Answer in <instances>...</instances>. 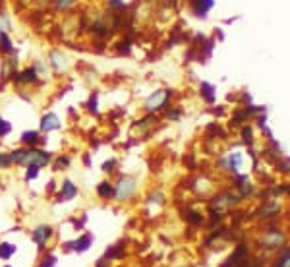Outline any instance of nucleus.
Returning a JSON list of instances; mask_svg holds the SVG:
<instances>
[{
	"label": "nucleus",
	"mask_w": 290,
	"mask_h": 267,
	"mask_svg": "<svg viewBox=\"0 0 290 267\" xmlns=\"http://www.w3.org/2000/svg\"><path fill=\"white\" fill-rule=\"evenodd\" d=\"M51 155L47 151H41V149H31V151L26 153V159H24V165L27 166H45L49 163Z\"/></svg>",
	"instance_id": "nucleus-1"
},
{
	"label": "nucleus",
	"mask_w": 290,
	"mask_h": 267,
	"mask_svg": "<svg viewBox=\"0 0 290 267\" xmlns=\"http://www.w3.org/2000/svg\"><path fill=\"white\" fill-rule=\"evenodd\" d=\"M134 192H136V182H134L132 178L122 176L120 178V182H118V186L114 188V196H118L120 200H126V198H130Z\"/></svg>",
	"instance_id": "nucleus-2"
},
{
	"label": "nucleus",
	"mask_w": 290,
	"mask_h": 267,
	"mask_svg": "<svg viewBox=\"0 0 290 267\" xmlns=\"http://www.w3.org/2000/svg\"><path fill=\"white\" fill-rule=\"evenodd\" d=\"M246 259H248V246L242 244V246H238V248L234 250V254L230 255V259H228L223 267H238L240 263H244Z\"/></svg>",
	"instance_id": "nucleus-3"
},
{
	"label": "nucleus",
	"mask_w": 290,
	"mask_h": 267,
	"mask_svg": "<svg viewBox=\"0 0 290 267\" xmlns=\"http://www.w3.org/2000/svg\"><path fill=\"white\" fill-rule=\"evenodd\" d=\"M284 242V236H282V232L280 230H277V229H271L269 232H267V236L263 238V244L265 248L267 250H271V248H275V246H280Z\"/></svg>",
	"instance_id": "nucleus-4"
},
{
	"label": "nucleus",
	"mask_w": 290,
	"mask_h": 267,
	"mask_svg": "<svg viewBox=\"0 0 290 267\" xmlns=\"http://www.w3.org/2000/svg\"><path fill=\"white\" fill-rule=\"evenodd\" d=\"M91 234H83L81 238H77L74 242H68L66 246H64V250H76V252H85L91 248Z\"/></svg>",
	"instance_id": "nucleus-5"
},
{
	"label": "nucleus",
	"mask_w": 290,
	"mask_h": 267,
	"mask_svg": "<svg viewBox=\"0 0 290 267\" xmlns=\"http://www.w3.org/2000/svg\"><path fill=\"white\" fill-rule=\"evenodd\" d=\"M51 236H52V227H47V225H41V227H37V229L33 230V240L39 244V248H43L49 242Z\"/></svg>",
	"instance_id": "nucleus-6"
},
{
	"label": "nucleus",
	"mask_w": 290,
	"mask_h": 267,
	"mask_svg": "<svg viewBox=\"0 0 290 267\" xmlns=\"http://www.w3.org/2000/svg\"><path fill=\"white\" fill-rule=\"evenodd\" d=\"M166 99H168V91H157V93H153L151 97L147 99V103H145V107L147 109H161V107H164V103H166Z\"/></svg>",
	"instance_id": "nucleus-7"
},
{
	"label": "nucleus",
	"mask_w": 290,
	"mask_h": 267,
	"mask_svg": "<svg viewBox=\"0 0 290 267\" xmlns=\"http://www.w3.org/2000/svg\"><path fill=\"white\" fill-rule=\"evenodd\" d=\"M191 4H194V12L198 14V16H205L209 8H213V0H191Z\"/></svg>",
	"instance_id": "nucleus-8"
},
{
	"label": "nucleus",
	"mask_w": 290,
	"mask_h": 267,
	"mask_svg": "<svg viewBox=\"0 0 290 267\" xmlns=\"http://www.w3.org/2000/svg\"><path fill=\"white\" fill-rule=\"evenodd\" d=\"M41 128L43 130H58L60 128V120L56 118V115H45L43 116V120H41Z\"/></svg>",
	"instance_id": "nucleus-9"
},
{
	"label": "nucleus",
	"mask_w": 290,
	"mask_h": 267,
	"mask_svg": "<svg viewBox=\"0 0 290 267\" xmlns=\"http://www.w3.org/2000/svg\"><path fill=\"white\" fill-rule=\"evenodd\" d=\"M76 196H77V188L72 184V180H64L60 198H62V200H72V198H76Z\"/></svg>",
	"instance_id": "nucleus-10"
},
{
	"label": "nucleus",
	"mask_w": 290,
	"mask_h": 267,
	"mask_svg": "<svg viewBox=\"0 0 290 267\" xmlns=\"http://www.w3.org/2000/svg\"><path fill=\"white\" fill-rule=\"evenodd\" d=\"M97 192H99V196L105 198V200L114 198V186L111 184V182H101V184H99V188H97Z\"/></svg>",
	"instance_id": "nucleus-11"
},
{
	"label": "nucleus",
	"mask_w": 290,
	"mask_h": 267,
	"mask_svg": "<svg viewBox=\"0 0 290 267\" xmlns=\"http://www.w3.org/2000/svg\"><path fill=\"white\" fill-rule=\"evenodd\" d=\"M14 254H16V246L14 244H10V242H2L0 244V257L2 259H10Z\"/></svg>",
	"instance_id": "nucleus-12"
},
{
	"label": "nucleus",
	"mask_w": 290,
	"mask_h": 267,
	"mask_svg": "<svg viewBox=\"0 0 290 267\" xmlns=\"http://www.w3.org/2000/svg\"><path fill=\"white\" fill-rule=\"evenodd\" d=\"M202 95L209 103H213L215 101V87L211 85V83H203V85H202Z\"/></svg>",
	"instance_id": "nucleus-13"
},
{
	"label": "nucleus",
	"mask_w": 290,
	"mask_h": 267,
	"mask_svg": "<svg viewBox=\"0 0 290 267\" xmlns=\"http://www.w3.org/2000/svg\"><path fill=\"white\" fill-rule=\"evenodd\" d=\"M124 255V250L122 246H114V248H109V252L105 254V259H113V257H122Z\"/></svg>",
	"instance_id": "nucleus-14"
},
{
	"label": "nucleus",
	"mask_w": 290,
	"mask_h": 267,
	"mask_svg": "<svg viewBox=\"0 0 290 267\" xmlns=\"http://www.w3.org/2000/svg\"><path fill=\"white\" fill-rule=\"evenodd\" d=\"M35 77H37V74H35V70H31V68H29V70H24L22 74H18V79H20V81H33Z\"/></svg>",
	"instance_id": "nucleus-15"
},
{
	"label": "nucleus",
	"mask_w": 290,
	"mask_h": 267,
	"mask_svg": "<svg viewBox=\"0 0 290 267\" xmlns=\"http://www.w3.org/2000/svg\"><path fill=\"white\" fill-rule=\"evenodd\" d=\"M37 140H39V134H37V132H33V130H29V132H26V134L22 136V141H24V143H27V145L35 143Z\"/></svg>",
	"instance_id": "nucleus-16"
},
{
	"label": "nucleus",
	"mask_w": 290,
	"mask_h": 267,
	"mask_svg": "<svg viewBox=\"0 0 290 267\" xmlns=\"http://www.w3.org/2000/svg\"><path fill=\"white\" fill-rule=\"evenodd\" d=\"M0 47H2V49H4L6 52L12 51V41L8 39V35H6V33H0Z\"/></svg>",
	"instance_id": "nucleus-17"
},
{
	"label": "nucleus",
	"mask_w": 290,
	"mask_h": 267,
	"mask_svg": "<svg viewBox=\"0 0 290 267\" xmlns=\"http://www.w3.org/2000/svg\"><path fill=\"white\" fill-rule=\"evenodd\" d=\"M10 132H12V124L6 122L4 118H0V138H2V136H8Z\"/></svg>",
	"instance_id": "nucleus-18"
},
{
	"label": "nucleus",
	"mask_w": 290,
	"mask_h": 267,
	"mask_svg": "<svg viewBox=\"0 0 290 267\" xmlns=\"http://www.w3.org/2000/svg\"><path fill=\"white\" fill-rule=\"evenodd\" d=\"M288 248H284V252L280 254V257L277 259V265L275 267H288Z\"/></svg>",
	"instance_id": "nucleus-19"
},
{
	"label": "nucleus",
	"mask_w": 290,
	"mask_h": 267,
	"mask_svg": "<svg viewBox=\"0 0 290 267\" xmlns=\"http://www.w3.org/2000/svg\"><path fill=\"white\" fill-rule=\"evenodd\" d=\"M230 166H232L234 170L240 168V166H242V157H240V155H232V157H230Z\"/></svg>",
	"instance_id": "nucleus-20"
},
{
	"label": "nucleus",
	"mask_w": 290,
	"mask_h": 267,
	"mask_svg": "<svg viewBox=\"0 0 290 267\" xmlns=\"http://www.w3.org/2000/svg\"><path fill=\"white\" fill-rule=\"evenodd\" d=\"M278 211V205H269V207H265L263 211L259 213L261 217H265V215H273V213H277Z\"/></svg>",
	"instance_id": "nucleus-21"
},
{
	"label": "nucleus",
	"mask_w": 290,
	"mask_h": 267,
	"mask_svg": "<svg viewBox=\"0 0 290 267\" xmlns=\"http://www.w3.org/2000/svg\"><path fill=\"white\" fill-rule=\"evenodd\" d=\"M188 219H189V223H194V225H200V223H202V215L196 213V211H189Z\"/></svg>",
	"instance_id": "nucleus-22"
},
{
	"label": "nucleus",
	"mask_w": 290,
	"mask_h": 267,
	"mask_svg": "<svg viewBox=\"0 0 290 267\" xmlns=\"http://www.w3.org/2000/svg\"><path fill=\"white\" fill-rule=\"evenodd\" d=\"M10 165H12V157L0 153V166H10Z\"/></svg>",
	"instance_id": "nucleus-23"
},
{
	"label": "nucleus",
	"mask_w": 290,
	"mask_h": 267,
	"mask_svg": "<svg viewBox=\"0 0 290 267\" xmlns=\"http://www.w3.org/2000/svg\"><path fill=\"white\" fill-rule=\"evenodd\" d=\"M68 165H70V159H68V157H60V159L56 161V168H66Z\"/></svg>",
	"instance_id": "nucleus-24"
},
{
	"label": "nucleus",
	"mask_w": 290,
	"mask_h": 267,
	"mask_svg": "<svg viewBox=\"0 0 290 267\" xmlns=\"http://www.w3.org/2000/svg\"><path fill=\"white\" fill-rule=\"evenodd\" d=\"M37 174H39L37 166H29V170H27V180H33V178H37Z\"/></svg>",
	"instance_id": "nucleus-25"
},
{
	"label": "nucleus",
	"mask_w": 290,
	"mask_h": 267,
	"mask_svg": "<svg viewBox=\"0 0 290 267\" xmlns=\"http://www.w3.org/2000/svg\"><path fill=\"white\" fill-rule=\"evenodd\" d=\"M54 263H56V257H54V255H49V257L45 259V263H41V267H54Z\"/></svg>",
	"instance_id": "nucleus-26"
},
{
	"label": "nucleus",
	"mask_w": 290,
	"mask_h": 267,
	"mask_svg": "<svg viewBox=\"0 0 290 267\" xmlns=\"http://www.w3.org/2000/svg\"><path fill=\"white\" fill-rule=\"evenodd\" d=\"M114 166H116V161H107V163H105V166H103V168H105L107 172H111V170H114Z\"/></svg>",
	"instance_id": "nucleus-27"
},
{
	"label": "nucleus",
	"mask_w": 290,
	"mask_h": 267,
	"mask_svg": "<svg viewBox=\"0 0 290 267\" xmlns=\"http://www.w3.org/2000/svg\"><path fill=\"white\" fill-rule=\"evenodd\" d=\"M151 196H153V198H151L153 202H159V204H163V202H164V198H163V194H161V192H159V194L155 192V194H151Z\"/></svg>",
	"instance_id": "nucleus-28"
},
{
	"label": "nucleus",
	"mask_w": 290,
	"mask_h": 267,
	"mask_svg": "<svg viewBox=\"0 0 290 267\" xmlns=\"http://www.w3.org/2000/svg\"><path fill=\"white\" fill-rule=\"evenodd\" d=\"M6 27H8V20H6V18L0 14V31H2V29H6Z\"/></svg>",
	"instance_id": "nucleus-29"
},
{
	"label": "nucleus",
	"mask_w": 290,
	"mask_h": 267,
	"mask_svg": "<svg viewBox=\"0 0 290 267\" xmlns=\"http://www.w3.org/2000/svg\"><path fill=\"white\" fill-rule=\"evenodd\" d=\"M244 140H246V141L252 140V130H250V128H246V130H244Z\"/></svg>",
	"instance_id": "nucleus-30"
},
{
	"label": "nucleus",
	"mask_w": 290,
	"mask_h": 267,
	"mask_svg": "<svg viewBox=\"0 0 290 267\" xmlns=\"http://www.w3.org/2000/svg\"><path fill=\"white\" fill-rule=\"evenodd\" d=\"M70 2H72V0H60V2H58V6H60V8H64V6H68Z\"/></svg>",
	"instance_id": "nucleus-31"
}]
</instances>
